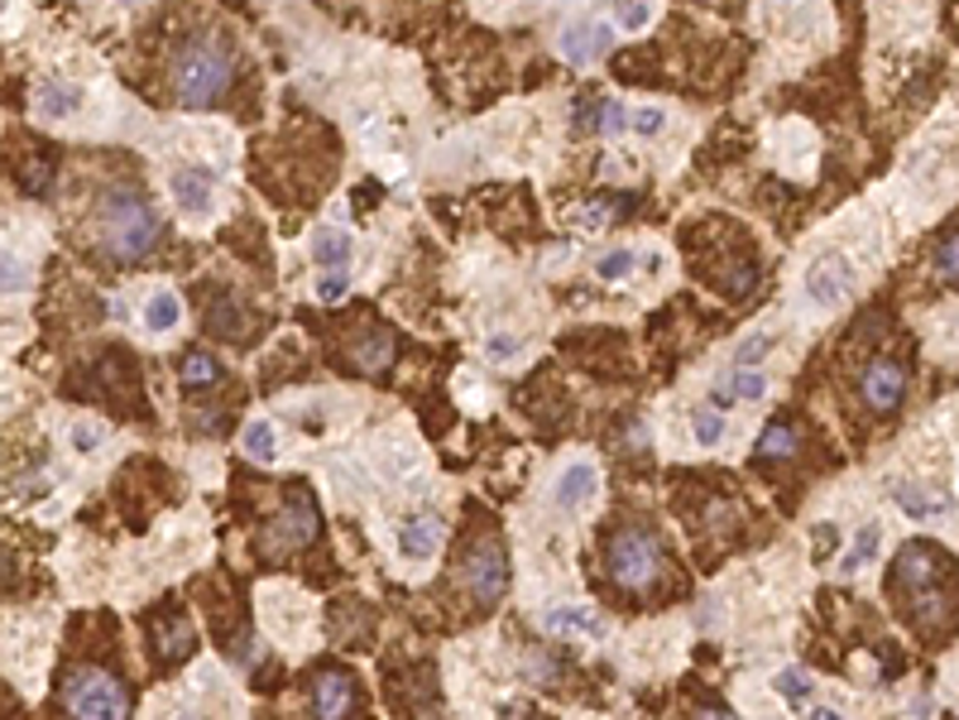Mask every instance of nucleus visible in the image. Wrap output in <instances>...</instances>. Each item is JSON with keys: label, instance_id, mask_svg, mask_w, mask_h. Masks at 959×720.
<instances>
[{"label": "nucleus", "instance_id": "bb28decb", "mask_svg": "<svg viewBox=\"0 0 959 720\" xmlns=\"http://www.w3.org/2000/svg\"><path fill=\"white\" fill-rule=\"evenodd\" d=\"M724 384H730V394H734V399H763V394H767V380H763V370H759V366H739V370H730V374H724Z\"/></svg>", "mask_w": 959, "mask_h": 720}, {"label": "nucleus", "instance_id": "f704fd0d", "mask_svg": "<svg viewBox=\"0 0 959 720\" xmlns=\"http://www.w3.org/2000/svg\"><path fill=\"white\" fill-rule=\"evenodd\" d=\"M609 212H619V202H595V207L580 212V226H605V222H615Z\"/></svg>", "mask_w": 959, "mask_h": 720}, {"label": "nucleus", "instance_id": "58836bf2", "mask_svg": "<svg viewBox=\"0 0 959 720\" xmlns=\"http://www.w3.org/2000/svg\"><path fill=\"white\" fill-rule=\"evenodd\" d=\"M72 442H78V452H96L92 442H101V432H92V428H78V432H72Z\"/></svg>", "mask_w": 959, "mask_h": 720}, {"label": "nucleus", "instance_id": "39448f33", "mask_svg": "<svg viewBox=\"0 0 959 720\" xmlns=\"http://www.w3.org/2000/svg\"><path fill=\"white\" fill-rule=\"evenodd\" d=\"M68 711L72 716H101V720H121V716H130V697H125V687L115 682L111 672H96V668H82V672H72V682H68Z\"/></svg>", "mask_w": 959, "mask_h": 720}, {"label": "nucleus", "instance_id": "a211bd4d", "mask_svg": "<svg viewBox=\"0 0 959 720\" xmlns=\"http://www.w3.org/2000/svg\"><path fill=\"white\" fill-rule=\"evenodd\" d=\"M312 255L322 269H346V259H351V236H346L341 226H322L312 236Z\"/></svg>", "mask_w": 959, "mask_h": 720}, {"label": "nucleus", "instance_id": "f03ea898", "mask_svg": "<svg viewBox=\"0 0 959 720\" xmlns=\"http://www.w3.org/2000/svg\"><path fill=\"white\" fill-rule=\"evenodd\" d=\"M158 216L140 193L130 187H111L101 193L96 212H92V236L111 259H144L158 245Z\"/></svg>", "mask_w": 959, "mask_h": 720}, {"label": "nucleus", "instance_id": "2f4dec72", "mask_svg": "<svg viewBox=\"0 0 959 720\" xmlns=\"http://www.w3.org/2000/svg\"><path fill=\"white\" fill-rule=\"evenodd\" d=\"M648 14H652L648 0H619V6H615V20H619L623 29H643Z\"/></svg>", "mask_w": 959, "mask_h": 720}, {"label": "nucleus", "instance_id": "7ed1b4c3", "mask_svg": "<svg viewBox=\"0 0 959 720\" xmlns=\"http://www.w3.org/2000/svg\"><path fill=\"white\" fill-rule=\"evenodd\" d=\"M236 82V53L221 34H193L173 53V92L183 106H216Z\"/></svg>", "mask_w": 959, "mask_h": 720}, {"label": "nucleus", "instance_id": "2eb2a0df", "mask_svg": "<svg viewBox=\"0 0 959 720\" xmlns=\"http://www.w3.org/2000/svg\"><path fill=\"white\" fill-rule=\"evenodd\" d=\"M543 625L551 634H586V639H600L605 634V615H595L590 605H561V610H547Z\"/></svg>", "mask_w": 959, "mask_h": 720}, {"label": "nucleus", "instance_id": "e433bc0d", "mask_svg": "<svg viewBox=\"0 0 959 720\" xmlns=\"http://www.w3.org/2000/svg\"><path fill=\"white\" fill-rule=\"evenodd\" d=\"M20 288H24V269H20V259L6 250V294H20Z\"/></svg>", "mask_w": 959, "mask_h": 720}, {"label": "nucleus", "instance_id": "f257e3e1", "mask_svg": "<svg viewBox=\"0 0 959 720\" xmlns=\"http://www.w3.org/2000/svg\"><path fill=\"white\" fill-rule=\"evenodd\" d=\"M946 572H950V553H940V547L926 543V538H911L903 553H897L893 586H897V596L911 605L917 625H926V629L955 625V600L940 590V576Z\"/></svg>", "mask_w": 959, "mask_h": 720}, {"label": "nucleus", "instance_id": "ea45409f", "mask_svg": "<svg viewBox=\"0 0 959 720\" xmlns=\"http://www.w3.org/2000/svg\"><path fill=\"white\" fill-rule=\"evenodd\" d=\"M125 6H135V0H125Z\"/></svg>", "mask_w": 959, "mask_h": 720}, {"label": "nucleus", "instance_id": "412c9836", "mask_svg": "<svg viewBox=\"0 0 959 720\" xmlns=\"http://www.w3.org/2000/svg\"><path fill=\"white\" fill-rule=\"evenodd\" d=\"M245 456L259 461V466H274V461H279V432H274L269 418H255V423L245 428Z\"/></svg>", "mask_w": 959, "mask_h": 720}, {"label": "nucleus", "instance_id": "0eeeda50", "mask_svg": "<svg viewBox=\"0 0 959 720\" xmlns=\"http://www.w3.org/2000/svg\"><path fill=\"white\" fill-rule=\"evenodd\" d=\"M317 538V504L308 490H293V500H288V510L274 518L265 528V538H259V553L279 557V553H298V547H308Z\"/></svg>", "mask_w": 959, "mask_h": 720}, {"label": "nucleus", "instance_id": "b1692460", "mask_svg": "<svg viewBox=\"0 0 959 720\" xmlns=\"http://www.w3.org/2000/svg\"><path fill=\"white\" fill-rule=\"evenodd\" d=\"M183 317V302L173 294H154L149 302H144V322H149V331H173Z\"/></svg>", "mask_w": 959, "mask_h": 720}, {"label": "nucleus", "instance_id": "c756f323", "mask_svg": "<svg viewBox=\"0 0 959 720\" xmlns=\"http://www.w3.org/2000/svg\"><path fill=\"white\" fill-rule=\"evenodd\" d=\"M936 274H940L946 284H959V236L940 240V250H936Z\"/></svg>", "mask_w": 959, "mask_h": 720}, {"label": "nucleus", "instance_id": "1a4fd4ad", "mask_svg": "<svg viewBox=\"0 0 959 720\" xmlns=\"http://www.w3.org/2000/svg\"><path fill=\"white\" fill-rule=\"evenodd\" d=\"M849 288H854V269H849V259H839V255H821L816 265L806 269V294H811L816 308H835V302H845Z\"/></svg>", "mask_w": 959, "mask_h": 720}, {"label": "nucleus", "instance_id": "72a5a7b5", "mask_svg": "<svg viewBox=\"0 0 959 720\" xmlns=\"http://www.w3.org/2000/svg\"><path fill=\"white\" fill-rule=\"evenodd\" d=\"M629 125L638 130V135H658V130H662V111L643 106V111H633V115H629Z\"/></svg>", "mask_w": 959, "mask_h": 720}, {"label": "nucleus", "instance_id": "9b49d317", "mask_svg": "<svg viewBox=\"0 0 959 720\" xmlns=\"http://www.w3.org/2000/svg\"><path fill=\"white\" fill-rule=\"evenodd\" d=\"M557 49H561L566 63H595V58H605L615 49V29L609 24H571L557 39Z\"/></svg>", "mask_w": 959, "mask_h": 720}, {"label": "nucleus", "instance_id": "f8f14e48", "mask_svg": "<svg viewBox=\"0 0 959 720\" xmlns=\"http://www.w3.org/2000/svg\"><path fill=\"white\" fill-rule=\"evenodd\" d=\"M600 490V471L590 461H571L561 475H557V510H586Z\"/></svg>", "mask_w": 959, "mask_h": 720}, {"label": "nucleus", "instance_id": "c85d7f7f", "mask_svg": "<svg viewBox=\"0 0 959 720\" xmlns=\"http://www.w3.org/2000/svg\"><path fill=\"white\" fill-rule=\"evenodd\" d=\"M633 265H638V255H633V250H609V255L600 259V265H595V274L615 284V279H629Z\"/></svg>", "mask_w": 959, "mask_h": 720}, {"label": "nucleus", "instance_id": "473e14b6", "mask_svg": "<svg viewBox=\"0 0 959 720\" xmlns=\"http://www.w3.org/2000/svg\"><path fill=\"white\" fill-rule=\"evenodd\" d=\"M346 288H351V279H346V269H327L322 279H317V298L322 302H341Z\"/></svg>", "mask_w": 959, "mask_h": 720}, {"label": "nucleus", "instance_id": "4c0bfd02", "mask_svg": "<svg viewBox=\"0 0 959 720\" xmlns=\"http://www.w3.org/2000/svg\"><path fill=\"white\" fill-rule=\"evenodd\" d=\"M489 356H518V341L514 337H489Z\"/></svg>", "mask_w": 959, "mask_h": 720}, {"label": "nucleus", "instance_id": "aec40b11", "mask_svg": "<svg viewBox=\"0 0 959 720\" xmlns=\"http://www.w3.org/2000/svg\"><path fill=\"white\" fill-rule=\"evenodd\" d=\"M207 331H216V337H226V341H240L245 337V317H240V308L226 294L207 298Z\"/></svg>", "mask_w": 959, "mask_h": 720}, {"label": "nucleus", "instance_id": "20e7f679", "mask_svg": "<svg viewBox=\"0 0 959 720\" xmlns=\"http://www.w3.org/2000/svg\"><path fill=\"white\" fill-rule=\"evenodd\" d=\"M605 567H609V582L623 586V590H648L662 572V547L648 528H619L605 547Z\"/></svg>", "mask_w": 959, "mask_h": 720}, {"label": "nucleus", "instance_id": "dca6fc26", "mask_svg": "<svg viewBox=\"0 0 959 720\" xmlns=\"http://www.w3.org/2000/svg\"><path fill=\"white\" fill-rule=\"evenodd\" d=\"M351 360L360 370H370V374L389 370V360H394V337H389V331H365V337L351 346Z\"/></svg>", "mask_w": 959, "mask_h": 720}, {"label": "nucleus", "instance_id": "5701e85b", "mask_svg": "<svg viewBox=\"0 0 959 720\" xmlns=\"http://www.w3.org/2000/svg\"><path fill=\"white\" fill-rule=\"evenodd\" d=\"M759 456L763 461H787V456H796V428L792 423H773L759 438Z\"/></svg>", "mask_w": 959, "mask_h": 720}, {"label": "nucleus", "instance_id": "7c9ffc66", "mask_svg": "<svg viewBox=\"0 0 959 720\" xmlns=\"http://www.w3.org/2000/svg\"><path fill=\"white\" fill-rule=\"evenodd\" d=\"M691 428H695V442H701V446H715V442L724 438V423H720V413H705V409L691 418Z\"/></svg>", "mask_w": 959, "mask_h": 720}, {"label": "nucleus", "instance_id": "4468645a", "mask_svg": "<svg viewBox=\"0 0 959 720\" xmlns=\"http://www.w3.org/2000/svg\"><path fill=\"white\" fill-rule=\"evenodd\" d=\"M437 543H442V518H432V514L409 518V524H403V533H399V553L409 557V562L432 557V553H437Z\"/></svg>", "mask_w": 959, "mask_h": 720}, {"label": "nucleus", "instance_id": "a878e982", "mask_svg": "<svg viewBox=\"0 0 959 720\" xmlns=\"http://www.w3.org/2000/svg\"><path fill=\"white\" fill-rule=\"evenodd\" d=\"M897 504H903V514H911V518H931V514L946 510V500L926 495L921 485H897Z\"/></svg>", "mask_w": 959, "mask_h": 720}, {"label": "nucleus", "instance_id": "6ab92c4d", "mask_svg": "<svg viewBox=\"0 0 959 720\" xmlns=\"http://www.w3.org/2000/svg\"><path fill=\"white\" fill-rule=\"evenodd\" d=\"M78 101H82V92L78 86H68V82H49V86H39V115L43 121H68L72 111H78Z\"/></svg>", "mask_w": 959, "mask_h": 720}, {"label": "nucleus", "instance_id": "4be33fe9", "mask_svg": "<svg viewBox=\"0 0 959 720\" xmlns=\"http://www.w3.org/2000/svg\"><path fill=\"white\" fill-rule=\"evenodd\" d=\"M878 543H883V533H878V524H864L859 528V538H854V547L845 557H839V576H859L868 562L878 557Z\"/></svg>", "mask_w": 959, "mask_h": 720}, {"label": "nucleus", "instance_id": "ddd939ff", "mask_svg": "<svg viewBox=\"0 0 959 720\" xmlns=\"http://www.w3.org/2000/svg\"><path fill=\"white\" fill-rule=\"evenodd\" d=\"M168 187H173V202H178L187 216H207V212H212V178H207V173L178 168V173L168 178Z\"/></svg>", "mask_w": 959, "mask_h": 720}, {"label": "nucleus", "instance_id": "cd10ccee", "mask_svg": "<svg viewBox=\"0 0 959 720\" xmlns=\"http://www.w3.org/2000/svg\"><path fill=\"white\" fill-rule=\"evenodd\" d=\"M221 380V366H216L212 356H202V351H193L183 360V384L187 389H202V384H216Z\"/></svg>", "mask_w": 959, "mask_h": 720}, {"label": "nucleus", "instance_id": "423d86ee", "mask_svg": "<svg viewBox=\"0 0 959 720\" xmlns=\"http://www.w3.org/2000/svg\"><path fill=\"white\" fill-rule=\"evenodd\" d=\"M466 586H471V596L480 605H499L504 600V590H508V553H504V543L494 538V533H485V538L471 543V553H466Z\"/></svg>", "mask_w": 959, "mask_h": 720}, {"label": "nucleus", "instance_id": "c9c22d12", "mask_svg": "<svg viewBox=\"0 0 959 720\" xmlns=\"http://www.w3.org/2000/svg\"><path fill=\"white\" fill-rule=\"evenodd\" d=\"M767 346H773L767 337H753V341H744V346H739V366H759V356H767Z\"/></svg>", "mask_w": 959, "mask_h": 720}, {"label": "nucleus", "instance_id": "f3484780", "mask_svg": "<svg viewBox=\"0 0 959 720\" xmlns=\"http://www.w3.org/2000/svg\"><path fill=\"white\" fill-rule=\"evenodd\" d=\"M193 654V625L183 615H164L158 619V658L164 662H178Z\"/></svg>", "mask_w": 959, "mask_h": 720}, {"label": "nucleus", "instance_id": "6e6552de", "mask_svg": "<svg viewBox=\"0 0 959 720\" xmlns=\"http://www.w3.org/2000/svg\"><path fill=\"white\" fill-rule=\"evenodd\" d=\"M312 711L317 716H355L360 711V691H355V677L341 672V668H322L312 677Z\"/></svg>", "mask_w": 959, "mask_h": 720}, {"label": "nucleus", "instance_id": "9d476101", "mask_svg": "<svg viewBox=\"0 0 959 720\" xmlns=\"http://www.w3.org/2000/svg\"><path fill=\"white\" fill-rule=\"evenodd\" d=\"M859 389H864V403H868V409L893 413L897 403L907 399V370L897 366V360H874V366L864 370Z\"/></svg>", "mask_w": 959, "mask_h": 720}, {"label": "nucleus", "instance_id": "393cba45", "mask_svg": "<svg viewBox=\"0 0 959 720\" xmlns=\"http://www.w3.org/2000/svg\"><path fill=\"white\" fill-rule=\"evenodd\" d=\"M773 687H777V697L787 701V706H806L811 691H816V682H811L802 668H782V672L773 677Z\"/></svg>", "mask_w": 959, "mask_h": 720}]
</instances>
